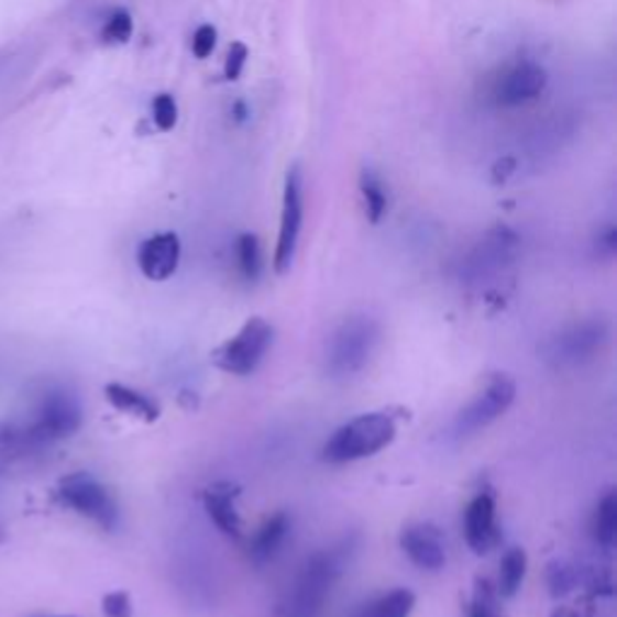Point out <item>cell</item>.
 Returning a JSON list of instances; mask_svg holds the SVG:
<instances>
[{
	"mask_svg": "<svg viewBox=\"0 0 617 617\" xmlns=\"http://www.w3.org/2000/svg\"><path fill=\"white\" fill-rule=\"evenodd\" d=\"M32 437L44 449H52L56 442L73 437L82 425V403L66 386H54L42 394L34 415L24 422Z\"/></svg>",
	"mask_w": 617,
	"mask_h": 617,
	"instance_id": "cell-4",
	"label": "cell"
},
{
	"mask_svg": "<svg viewBox=\"0 0 617 617\" xmlns=\"http://www.w3.org/2000/svg\"><path fill=\"white\" fill-rule=\"evenodd\" d=\"M463 536H465V543H469L475 555H487L489 550L497 548L502 533L497 526V502L489 489L475 495L471 499V505L465 507Z\"/></svg>",
	"mask_w": 617,
	"mask_h": 617,
	"instance_id": "cell-10",
	"label": "cell"
},
{
	"mask_svg": "<svg viewBox=\"0 0 617 617\" xmlns=\"http://www.w3.org/2000/svg\"><path fill=\"white\" fill-rule=\"evenodd\" d=\"M293 531V519L289 514L278 511L268 516L266 521L261 524V528L256 531V536L251 538L249 546V555L254 560V564H268L278 555L280 548L287 543V536Z\"/></svg>",
	"mask_w": 617,
	"mask_h": 617,
	"instance_id": "cell-16",
	"label": "cell"
},
{
	"mask_svg": "<svg viewBox=\"0 0 617 617\" xmlns=\"http://www.w3.org/2000/svg\"><path fill=\"white\" fill-rule=\"evenodd\" d=\"M236 499H239V487L227 481L210 485L203 495V507L208 511V519L218 526L220 533L230 538L242 536V516H239Z\"/></svg>",
	"mask_w": 617,
	"mask_h": 617,
	"instance_id": "cell-15",
	"label": "cell"
},
{
	"mask_svg": "<svg viewBox=\"0 0 617 617\" xmlns=\"http://www.w3.org/2000/svg\"><path fill=\"white\" fill-rule=\"evenodd\" d=\"M610 338V326L603 319H586L566 326L558 335H552L546 348L543 355L550 364H555L560 370L570 367H582V364L594 360L603 345L608 343Z\"/></svg>",
	"mask_w": 617,
	"mask_h": 617,
	"instance_id": "cell-6",
	"label": "cell"
},
{
	"mask_svg": "<svg viewBox=\"0 0 617 617\" xmlns=\"http://www.w3.org/2000/svg\"><path fill=\"white\" fill-rule=\"evenodd\" d=\"M44 451L24 422H0V473L18 471L20 465L40 459Z\"/></svg>",
	"mask_w": 617,
	"mask_h": 617,
	"instance_id": "cell-14",
	"label": "cell"
},
{
	"mask_svg": "<svg viewBox=\"0 0 617 617\" xmlns=\"http://www.w3.org/2000/svg\"><path fill=\"white\" fill-rule=\"evenodd\" d=\"M546 87H548V73L540 68L538 63L524 60L511 66L495 82V99L502 107H521L543 95Z\"/></svg>",
	"mask_w": 617,
	"mask_h": 617,
	"instance_id": "cell-11",
	"label": "cell"
},
{
	"mask_svg": "<svg viewBox=\"0 0 617 617\" xmlns=\"http://www.w3.org/2000/svg\"><path fill=\"white\" fill-rule=\"evenodd\" d=\"M246 58H249L246 44L234 42L230 46V54H227V60H224V78L230 80V82L239 80V75H242V70L246 66Z\"/></svg>",
	"mask_w": 617,
	"mask_h": 617,
	"instance_id": "cell-28",
	"label": "cell"
},
{
	"mask_svg": "<svg viewBox=\"0 0 617 617\" xmlns=\"http://www.w3.org/2000/svg\"><path fill=\"white\" fill-rule=\"evenodd\" d=\"M528 570V558L521 548L507 550V555L499 562V576H497V591L502 598H514L519 594L524 584V576Z\"/></svg>",
	"mask_w": 617,
	"mask_h": 617,
	"instance_id": "cell-19",
	"label": "cell"
},
{
	"mask_svg": "<svg viewBox=\"0 0 617 617\" xmlns=\"http://www.w3.org/2000/svg\"><path fill=\"white\" fill-rule=\"evenodd\" d=\"M58 499L63 507L95 521L99 528H104V531H117L119 528L121 514L117 499H113L109 489L90 473H70L60 477Z\"/></svg>",
	"mask_w": 617,
	"mask_h": 617,
	"instance_id": "cell-5",
	"label": "cell"
},
{
	"mask_svg": "<svg viewBox=\"0 0 617 617\" xmlns=\"http://www.w3.org/2000/svg\"><path fill=\"white\" fill-rule=\"evenodd\" d=\"M398 434V425L394 415L388 412H367L357 415L355 420L345 422L331 434L323 447V461L329 463H352L376 456Z\"/></svg>",
	"mask_w": 617,
	"mask_h": 617,
	"instance_id": "cell-2",
	"label": "cell"
},
{
	"mask_svg": "<svg viewBox=\"0 0 617 617\" xmlns=\"http://www.w3.org/2000/svg\"><path fill=\"white\" fill-rule=\"evenodd\" d=\"M514 398H516V384L511 376L495 374L493 379H489V384L485 386V392L477 398H473L469 406L459 412L453 430H456L459 437H471L475 432L485 430V427L499 420L502 415L511 408Z\"/></svg>",
	"mask_w": 617,
	"mask_h": 617,
	"instance_id": "cell-8",
	"label": "cell"
},
{
	"mask_svg": "<svg viewBox=\"0 0 617 617\" xmlns=\"http://www.w3.org/2000/svg\"><path fill=\"white\" fill-rule=\"evenodd\" d=\"M591 533H594V540L603 548H613L615 538H617V495L606 493L603 499L598 502L594 521H591Z\"/></svg>",
	"mask_w": 617,
	"mask_h": 617,
	"instance_id": "cell-21",
	"label": "cell"
},
{
	"mask_svg": "<svg viewBox=\"0 0 617 617\" xmlns=\"http://www.w3.org/2000/svg\"><path fill=\"white\" fill-rule=\"evenodd\" d=\"M379 335V323L372 317L357 313L345 319L326 343V372L333 379H352L372 362Z\"/></svg>",
	"mask_w": 617,
	"mask_h": 617,
	"instance_id": "cell-3",
	"label": "cell"
},
{
	"mask_svg": "<svg viewBox=\"0 0 617 617\" xmlns=\"http://www.w3.org/2000/svg\"><path fill=\"white\" fill-rule=\"evenodd\" d=\"M236 261H239V271H242L244 278L249 283H254L261 278L263 273V251H261V242L256 234H242L236 242Z\"/></svg>",
	"mask_w": 617,
	"mask_h": 617,
	"instance_id": "cell-22",
	"label": "cell"
},
{
	"mask_svg": "<svg viewBox=\"0 0 617 617\" xmlns=\"http://www.w3.org/2000/svg\"><path fill=\"white\" fill-rule=\"evenodd\" d=\"M218 42V32L212 24H200V27L194 32V42L191 48L198 58H208L212 54V48H216Z\"/></svg>",
	"mask_w": 617,
	"mask_h": 617,
	"instance_id": "cell-29",
	"label": "cell"
},
{
	"mask_svg": "<svg viewBox=\"0 0 617 617\" xmlns=\"http://www.w3.org/2000/svg\"><path fill=\"white\" fill-rule=\"evenodd\" d=\"M576 579H579V574H576L574 566L562 562V560L552 562L548 566V584H550L552 596L570 594V591L576 586Z\"/></svg>",
	"mask_w": 617,
	"mask_h": 617,
	"instance_id": "cell-25",
	"label": "cell"
},
{
	"mask_svg": "<svg viewBox=\"0 0 617 617\" xmlns=\"http://www.w3.org/2000/svg\"><path fill=\"white\" fill-rule=\"evenodd\" d=\"M415 608V594L408 588H394L376 596L352 613V617H410Z\"/></svg>",
	"mask_w": 617,
	"mask_h": 617,
	"instance_id": "cell-18",
	"label": "cell"
},
{
	"mask_svg": "<svg viewBox=\"0 0 617 617\" xmlns=\"http://www.w3.org/2000/svg\"><path fill=\"white\" fill-rule=\"evenodd\" d=\"M133 36V18L129 10H113L102 27V40L107 44H125Z\"/></svg>",
	"mask_w": 617,
	"mask_h": 617,
	"instance_id": "cell-24",
	"label": "cell"
},
{
	"mask_svg": "<svg viewBox=\"0 0 617 617\" xmlns=\"http://www.w3.org/2000/svg\"><path fill=\"white\" fill-rule=\"evenodd\" d=\"M104 396L117 410L129 412V415H133V418H141L145 422H155L162 412L159 403L155 398H150L147 394L137 392V388H131L125 384H107Z\"/></svg>",
	"mask_w": 617,
	"mask_h": 617,
	"instance_id": "cell-17",
	"label": "cell"
},
{
	"mask_svg": "<svg viewBox=\"0 0 617 617\" xmlns=\"http://www.w3.org/2000/svg\"><path fill=\"white\" fill-rule=\"evenodd\" d=\"M469 617H502L499 591L485 576H481L475 582L473 598L469 603Z\"/></svg>",
	"mask_w": 617,
	"mask_h": 617,
	"instance_id": "cell-23",
	"label": "cell"
},
{
	"mask_svg": "<svg viewBox=\"0 0 617 617\" xmlns=\"http://www.w3.org/2000/svg\"><path fill=\"white\" fill-rule=\"evenodd\" d=\"M102 610L107 617H133V603L125 591H111L102 598Z\"/></svg>",
	"mask_w": 617,
	"mask_h": 617,
	"instance_id": "cell-27",
	"label": "cell"
},
{
	"mask_svg": "<svg viewBox=\"0 0 617 617\" xmlns=\"http://www.w3.org/2000/svg\"><path fill=\"white\" fill-rule=\"evenodd\" d=\"M360 191H362L364 210H367L370 222L379 224L388 210V196H386V188H384V181L379 179V174L370 167H364L360 174Z\"/></svg>",
	"mask_w": 617,
	"mask_h": 617,
	"instance_id": "cell-20",
	"label": "cell"
},
{
	"mask_svg": "<svg viewBox=\"0 0 617 617\" xmlns=\"http://www.w3.org/2000/svg\"><path fill=\"white\" fill-rule=\"evenodd\" d=\"M181 242L174 232H159L147 236L137 246V268L153 283H165L179 268Z\"/></svg>",
	"mask_w": 617,
	"mask_h": 617,
	"instance_id": "cell-13",
	"label": "cell"
},
{
	"mask_svg": "<svg viewBox=\"0 0 617 617\" xmlns=\"http://www.w3.org/2000/svg\"><path fill=\"white\" fill-rule=\"evenodd\" d=\"M400 548L410 562L425 572H439L447 564L444 536L434 524L420 521L403 528Z\"/></svg>",
	"mask_w": 617,
	"mask_h": 617,
	"instance_id": "cell-12",
	"label": "cell"
},
{
	"mask_svg": "<svg viewBox=\"0 0 617 617\" xmlns=\"http://www.w3.org/2000/svg\"><path fill=\"white\" fill-rule=\"evenodd\" d=\"M60 617H66V615H60Z\"/></svg>",
	"mask_w": 617,
	"mask_h": 617,
	"instance_id": "cell-32",
	"label": "cell"
},
{
	"mask_svg": "<svg viewBox=\"0 0 617 617\" xmlns=\"http://www.w3.org/2000/svg\"><path fill=\"white\" fill-rule=\"evenodd\" d=\"M273 326L266 319L254 317L239 329L234 338L216 350L212 360L227 374L249 376L258 370V364L266 357V352L273 345Z\"/></svg>",
	"mask_w": 617,
	"mask_h": 617,
	"instance_id": "cell-7",
	"label": "cell"
},
{
	"mask_svg": "<svg viewBox=\"0 0 617 617\" xmlns=\"http://www.w3.org/2000/svg\"><path fill=\"white\" fill-rule=\"evenodd\" d=\"M596 246H598L601 254H606V256L615 254V251H617V230H615V227H606V230L598 234Z\"/></svg>",
	"mask_w": 617,
	"mask_h": 617,
	"instance_id": "cell-30",
	"label": "cell"
},
{
	"mask_svg": "<svg viewBox=\"0 0 617 617\" xmlns=\"http://www.w3.org/2000/svg\"><path fill=\"white\" fill-rule=\"evenodd\" d=\"M345 546L333 550H321L311 555L289 586L287 601L283 606L285 617H319L326 601H329L335 582L345 566Z\"/></svg>",
	"mask_w": 617,
	"mask_h": 617,
	"instance_id": "cell-1",
	"label": "cell"
},
{
	"mask_svg": "<svg viewBox=\"0 0 617 617\" xmlns=\"http://www.w3.org/2000/svg\"><path fill=\"white\" fill-rule=\"evenodd\" d=\"M153 119L159 131H172L176 121H179V107L172 95H157L153 99Z\"/></svg>",
	"mask_w": 617,
	"mask_h": 617,
	"instance_id": "cell-26",
	"label": "cell"
},
{
	"mask_svg": "<svg viewBox=\"0 0 617 617\" xmlns=\"http://www.w3.org/2000/svg\"><path fill=\"white\" fill-rule=\"evenodd\" d=\"M301 222H305V188H301L299 167H293L285 176L280 232H278V246H275V258H273V266L278 273H287L289 266H293L299 246Z\"/></svg>",
	"mask_w": 617,
	"mask_h": 617,
	"instance_id": "cell-9",
	"label": "cell"
},
{
	"mask_svg": "<svg viewBox=\"0 0 617 617\" xmlns=\"http://www.w3.org/2000/svg\"><path fill=\"white\" fill-rule=\"evenodd\" d=\"M552 617H579V613H576V610H570V608H562V610H558Z\"/></svg>",
	"mask_w": 617,
	"mask_h": 617,
	"instance_id": "cell-31",
	"label": "cell"
}]
</instances>
